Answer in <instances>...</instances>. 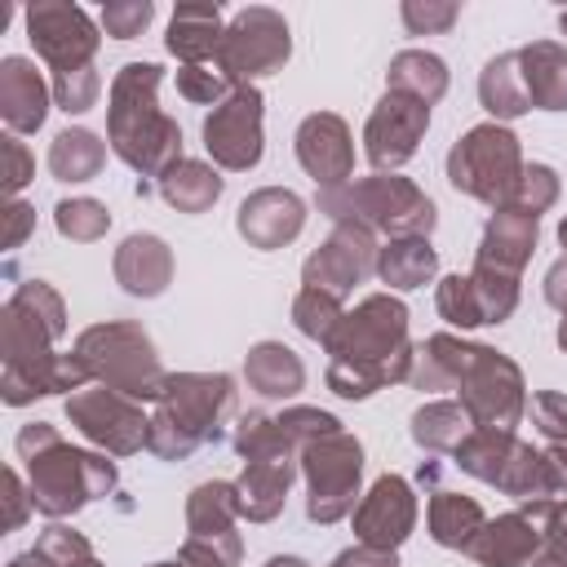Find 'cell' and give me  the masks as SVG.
<instances>
[{
  "instance_id": "cell-32",
  "label": "cell",
  "mask_w": 567,
  "mask_h": 567,
  "mask_svg": "<svg viewBox=\"0 0 567 567\" xmlns=\"http://www.w3.org/2000/svg\"><path fill=\"white\" fill-rule=\"evenodd\" d=\"M425 523H430V536L443 545V549H470L474 536L483 532L487 514L474 496H461V492H447L439 487L430 496V509H425Z\"/></svg>"
},
{
  "instance_id": "cell-12",
  "label": "cell",
  "mask_w": 567,
  "mask_h": 567,
  "mask_svg": "<svg viewBox=\"0 0 567 567\" xmlns=\"http://www.w3.org/2000/svg\"><path fill=\"white\" fill-rule=\"evenodd\" d=\"M292 58V31L284 22V13L266 9V4H248L239 9L217 44V66L235 80V84H252L261 75L284 71V62Z\"/></svg>"
},
{
  "instance_id": "cell-45",
  "label": "cell",
  "mask_w": 567,
  "mask_h": 567,
  "mask_svg": "<svg viewBox=\"0 0 567 567\" xmlns=\"http://www.w3.org/2000/svg\"><path fill=\"white\" fill-rule=\"evenodd\" d=\"M554 199H558V173L549 164H527L523 177H518V190H514V199L505 208H518V213L540 217Z\"/></svg>"
},
{
  "instance_id": "cell-41",
  "label": "cell",
  "mask_w": 567,
  "mask_h": 567,
  "mask_svg": "<svg viewBox=\"0 0 567 567\" xmlns=\"http://www.w3.org/2000/svg\"><path fill=\"white\" fill-rule=\"evenodd\" d=\"M341 301L332 297V292H319V288H301L297 297H292V323L310 337V341H323L328 346V337L337 332V323H341Z\"/></svg>"
},
{
  "instance_id": "cell-8",
  "label": "cell",
  "mask_w": 567,
  "mask_h": 567,
  "mask_svg": "<svg viewBox=\"0 0 567 567\" xmlns=\"http://www.w3.org/2000/svg\"><path fill=\"white\" fill-rule=\"evenodd\" d=\"M523 146L518 137L487 120V124H474L470 133H461L447 151V182L452 190L487 204V208H505L518 190V177H523Z\"/></svg>"
},
{
  "instance_id": "cell-50",
  "label": "cell",
  "mask_w": 567,
  "mask_h": 567,
  "mask_svg": "<svg viewBox=\"0 0 567 567\" xmlns=\"http://www.w3.org/2000/svg\"><path fill=\"white\" fill-rule=\"evenodd\" d=\"M0 159H4V168H0V177H4V195L13 199V195L35 177V155L18 142V133H4V137H0Z\"/></svg>"
},
{
  "instance_id": "cell-40",
  "label": "cell",
  "mask_w": 567,
  "mask_h": 567,
  "mask_svg": "<svg viewBox=\"0 0 567 567\" xmlns=\"http://www.w3.org/2000/svg\"><path fill=\"white\" fill-rule=\"evenodd\" d=\"M53 226L71 244H93V239H102L111 230V213H106V204H97L89 195H75V199H62L53 208Z\"/></svg>"
},
{
  "instance_id": "cell-60",
  "label": "cell",
  "mask_w": 567,
  "mask_h": 567,
  "mask_svg": "<svg viewBox=\"0 0 567 567\" xmlns=\"http://www.w3.org/2000/svg\"><path fill=\"white\" fill-rule=\"evenodd\" d=\"M558 27H563V35H567V9H563V18H558Z\"/></svg>"
},
{
  "instance_id": "cell-30",
  "label": "cell",
  "mask_w": 567,
  "mask_h": 567,
  "mask_svg": "<svg viewBox=\"0 0 567 567\" xmlns=\"http://www.w3.org/2000/svg\"><path fill=\"white\" fill-rule=\"evenodd\" d=\"M478 102L483 111L505 124V120H518L532 111V97H527V84H523V66H518V49H505L496 53L483 71H478Z\"/></svg>"
},
{
  "instance_id": "cell-53",
  "label": "cell",
  "mask_w": 567,
  "mask_h": 567,
  "mask_svg": "<svg viewBox=\"0 0 567 567\" xmlns=\"http://www.w3.org/2000/svg\"><path fill=\"white\" fill-rule=\"evenodd\" d=\"M332 567H399V554L394 549H372V545H350L332 558Z\"/></svg>"
},
{
  "instance_id": "cell-57",
  "label": "cell",
  "mask_w": 567,
  "mask_h": 567,
  "mask_svg": "<svg viewBox=\"0 0 567 567\" xmlns=\"http://www.w3.org/2000/svg\"><path fill=\"white\" fill-rule=\"evenodd\" d=\"M266 567H310V563L297 554H275V558H266Z\"/></svg>"
},
{
  "instance_id": "cell-52",
  "label": "cell",
  "mask_w": 567,
  "mask_h": 567,
  "mask_svg": "<svg viewBox=\"0 0 567 567\" xmlns=\"http://www.w3.org/2000/svg\"><path fill=\"white\" fill-rule=\"evenodd\" d=\"M27 509H35L31 487H22L18 470H4V532H18L27 523Z\"/></svg>"
},
{
  "instance_id": "cell-26",
  "label": "cell",
  "mask_w": 567,
  "mask_h": 567,
  "mask_svg": "<svg viewBox=\"0 0 567 567\" xmlns=\"http://www.w3.org/2000/svg\"><path fill=\"white\" fill-rule=\"evenodd\" d=\"M536 235H540V217L518 213V208H496L487 230H483V244H478L474 261L509 270V275H523V266L536 252Z\"/></svg>"
},
{
  "instance_id": "cell-18",
  "label": "cell",
  "mask_w": 567,
  "mask_h": 567,
  "mask_svg": "<svg viewBox=\"0 0 567 567\" xmlns=\"http://www.w3.org/2000/svg\"><path fill=\"white\" fill-rule=\"evenodd\" d=\"M425 128H430V106L408 97V93L385 89V97L372 106V115L363 124V155H368V164L377 173L408 164L416 155Z\"/></svg>"
},
{
  "instance_id": "cell-42",
  "label": "cell",
  "mask_w": 567,
  "mask_h": 567,
  "mask_svg": "<svg viewBox=\"0 0 567 567\" xmlns=\"http://www.w3.org/2000/svg\"><path fill=\"white\" fill-rule=\"evenodd\" d=\"M35 549L44 554L49 567H106V563L93 554V545H89L75 527H66V523L44 527L40 540H35Z\"/></svg>"
},
{
  "instance_id": "cell-20",
  "label": "cell",
  "mask_w": 567,
  "mask_h": 567,
  "mask_svg": "<svg viewBox=\"0 0 567 567\" xmlns=\"http://www.w3.org/2000/svg\"><path fill=\"white\" fill-rule=\"evenodd\" d=\"M297 159L319 182V190H337L354 177V142L341 115L315 111L297 124Z\"/></svg>"
},
{
  "instance_id": "cell-34",
  "label": "cell",
  "mask_w": 567,
  "mask_h": 567,
  "mask_svg": "<svg viewBox=\"0 0 567 567\" xmlns=\"http://www.w3.org/2000/svg\"><path fill=\"white\" fill-rule=\"evenodd\" d=\"M385 89L394 93H408L425 106H434L443 93H447V66L439 53H425V49H403L390 58V71H385Z\"/></svg>"
},
{
  "instance_id": "cell-61",
  "label": "cell",
  "mask_w": 567,
  "mask_h": 567,
  "mask_svg": "<svg viewBox=\"0 0 567 567\" xmlns=\"http://www.w3.org/2000/svg\"><path fill=\"white\" fill-rule=\"evenodd\" d=\"M151 567H182V563H151Z\"/></svg>"
},
{
  "instance_id": "cell-9",
  "label": "cell",
  "mask_w": 567,
  "mask_h": 567,
  "mask_svg": "<svg viewBox=\"0 0 567 567\" xmlns=\"http://www.w3.org/2000/svg\"><path fill=\"white\" fill-rule=\"evenodd\" d=\"M297 465L306 474V518L310 523H341L359 505V478H363V443L346 430H332L297 452Z\"/></svg>"
},
{
  "instance_id": "cell-49",
  "label": "cell",
  "mask_w": 567,
  "mask_h": 567,
  "mask_svg": "<svg viewBox=\"0 0 567 567\" xmlns=\"http://www.w3.org/2000/svg\"><path fill=\"white\" fill-rule=\"evenodd\" d=\"M399 13H403V27H408L412 35H434V31H447V27L461 18V4H452V0H447V4H434V0L421 4V0H408Z\"/></svg>"
},
{
  "instance_id": "cell-59",
  "label": "cell",
  "mask_w": 567,
  "mask_h": 567,
  "mask_svg": "<svg viewBox=\"0 0 567 567\" xmlns=\"http://www.w3.org/2000/svg\"><path fill=\"white\" fill-rule=\"evenodd\" d=\"M558 239H563V248H567V217L558 221Z\"/></svg>"
},
{
  "instance_id": "cell-16",
  "label": "cell",
  "mask_w": 567,
  "mask_h": 567,
  "mask_svg": "<svg viewBox=\"0 0 567 567\" xmlns=\"http://www.w3.org/2000/svg\"><path fill=\"white\" fill-rule=\"evenodd\" d=\"M261 89L239 84L226 102L204 115V151L226 173H248L261 164Z\"/></svg>"
},
{
  "instance_id": "cell-48",
  "label": "cell",
  "mask_w": 567,
  "mask_h": 567,
  "mask_svg": "<svg viewBox=\"0 0 567 567\" xmlns=\"http://www.w3.org/2000/svg\"><path fill=\"white\" fill-rule=\"evenodd\" d=\"M527 412H532V425L549 443H567V394L563 390H536Z\"/></svg>"
},
{
  "instance_id": "cell-5",
  "label": "cell",
  "mask_w": 567,
  "mask_h": 567,
  "mask_svg": "<svg viewBox=\"0 0 567 567\" xmlns=\"http://www.w3.org/2000/svg\"><path fill=\"white\" fill-rule=\"evenodd\" d=\"M235 412V377L226 372H168L151 412L146 452L159 461H186L195 447L217 443Z\"/></svg>"
},
{
  "instance_id": "cell-46",
  "label": "cell",
  "mask_w": 567,
  "mask_h": 567,
  "mask_svg": "<svg viewBox=\"0 0 567 567\" xmlns=\"http://www.w3.org/2000/svg\"><path fill=\"white\" fill-rule=\"evenodd\" d=\"M151 18H155V4H151V0H111V4L102 9V27H106V35H115V40L142 35V31L151 27Z\"/></svg>"
},
{
  "instance_id": "cell-17",
  "label": "cell",
  "mask_w": 567,
  "mask_h": 567,
  "mask_svg": "<svg viewBox=\"0 0 567 567\" xmlns=\"http://www.w3.org/2000/svg\"><path fill=\"white\" fill-rule=\"evenodd\" d=\"M368 275H377V239H372V230L359 226V221H332V235L301 266V288H319V292H332L341 301Z\"/></svg>"
},
{
  "instance_id": "cell-4",
  "label": "cell",
  "mask_w": 567,
  "mask_h": 567,
  "mask_svg": "<svg viewBox=\"0 0 567 567\" xmlns=\"http://www.w3.org/2000/svg\"><path fill=\"white\" fill-rule=\"evenodd\" d=\"M18 461L27 465V483H31V505L49 518H66L75 509H84L97 496H111L120 483L115 461L71 447L58 425L49 421H31L18 430L13 439Z\"/></svg>"
},
{
  "instance_id": "cell-54",
  "label": "cell",
  "mask_w": 567,
  "mask_h": 567,
  "mask_svg": "<svg viewBox=\"0 0 567 567\" xmlns=\"http://www.w3.org/2000/svg\"><path fill=\"white\" fill-rule=\"evenodd\" d=\"M31 226H35V208L31 204H22V199H9V208H4V248H18L27 235H31Z\"/></svg>"
},
{
  "instance_id": "cell-58",
  "label": "cell",
  "mask_w": 567,
  "mask_h": 567,
  "mask_svg": "<svg viewBox=\"0 0 567 567\" xmlns=\"http://www.w3.org/2000/svg\"><path fill=\"white\" fill-rule=\"evenodd\" d=\"M558 346H563V350H567V315H563V319H558Z\"/></svg>"
},
{
  "instance_id": "cell-15",
  "label": "cell",
  "mask_w": 567,
  "mask_h": 567,
  "mask_svg": "<svg viewBox=\"0 0 567 567\" xmlns=\"http://www.w3.org/2000/svg\"><path fill=\"white\" fill-rule=\"evenodd\" d=\"M27 35L35 44V53L49 62L53 80L58 75H75L93 66V53L102 44L93 18L80 4H62V0H40L27 4Z\"/></svg>"
},
{
  "instance_id": "cell-38",
  "label": "cell",
  "mask_w": 567,
  "mask_h": 567,
  "mask_svg": "<svg viewBox=\"0 0 567 567\" xmlns=\"http://www.w3.org/2000/svg\"><path fill=\"white\" fill-rule=\"evenodd\" d=\"M523 514L540 527V549L527 567H567V496L563 501H523Z\"/></svg>"
},
{
  "instance_id": "cell-14",
  "label": "cell",
  "mask_w": 567,
  "mask_h": 567,
  "mask_svg": "<svg viewBox=\"0 0 567 567\" xmlns=\"http://www.w3.org/2000/svg\"><path fill=\"white\" fill-rule=\"evenodd\" d=\"M66 421L89 439L97 443L102 452L111 456H133L146 447L151 439V416L137 408V399L120 394V390H106V385H84L66 399Z\"/></svg>"
},
{
  "instance_id": "cell-31",
  "label": "cell",
  "mask_w": 567,
  "mask_h": 567,
  "mask_svg": "<svg viewBox=\"0 0 567 567\" xmlns=\"http://www.w3.org/2000/svg\"><path fill=\"white\" fill-rule=\"evenodd\" d=\"M439 275V252L430 239L408 235V239H390L377 248V279L408 292V288H425Z\"/></svg>"
},
{
  "instance_id": "cell-25",
  "label": "cell",
  "mask_w": 567,
  "mask_h": 567,
  "mask_svg": "<svg viewBox=\"0 0 567 567\" xmlns=\"http://www.w3.org/2000/svg\"><path fill=\"white\" fill-rule=\"evenodd\" d=\"M536 549H540V527L523 509H509L501 518H487L465 554L478 567H527L536 558Z\"/></svg>"
},
{
  "instance_id": "cell-47",
  "label": "cell",
  "mask_w": 567,
  "mask_h": 567,
  "mask_svg": "<svg viewBox=\"0 0 567 567\" xmlns=\"http://www.w3.org/2000/svg\"><path fill=\"white\" fill-rule=\"evenodd\" d=\"M279 425L288 430V439L297 443V452H301L306 443H315V439L341 430V421H337L332 412H323V408H284V412H279Z\"/></svg>"
},
{
  "instance_id": "cell-36",
  "label": "cell",
  "mask_w": 567,
  "mask_h": 567,
  "mask_svg": "<svg viewBox=\"0 0 567 567\" xmlns=\"http://www.w3.org/2000/svg\"><path fill=\"white\" fill-rule=\"evenodd\" d=\"M106 164V142L93 128H62L49 146V173L58 182H89Z\"/></svg>"
},
{
  "instance_id": "cell-29",
  "label": "cell",
  "mask_w": 567,
  "mask_h": 567,
  "mask_svg": "<svg viewBox=\"0 0 567 567\" xmlns=\"http://www.w3.org/2000/svg\"><path fill=\"white\" fill-rule=\"evenodd\" d=\"M244 381L261 399H292L306 385V363L284 341H257L244 354Z\"/></svg>"
},
{
  "instance_id": "cell-22",
  "label": "cell",
  "mask_w": 567,
  "mask_h": 567,
  "mask_svg": "<svg viewBox=\"0 0 567 567\" xmlns=\"http://www.w3.org/2000/svg\"><path fill=\"white\" fill-rule=\"evenodd\" d=\"M297 456H261V461H244V474L230 483L235 487V514L248 523H270L284 501L288 487L297 478Z\"/></svg>"
},
{
  "instance_id": "cell-3",
  "label": "cell",
  "mask_w": 567,
  "mask_h": 567,
  "mask_svg": "<svg viewBox=\"0 0 567 567\" xmlns=\"http://www.w3.org/2000/svg\"><path fill=\"white\" fill-rule=\"evenodd\" d=\"M159 62H124L106 93V142L142 177H164L182 155V128L159 111Z\"/></svg>"
},
{
  "instance_id": "cell-10",
  "label": "cell",
  "mask_w": 567,
  "mask_h": 567,
  "mask_svg": "<svg viewBox=\"0 0 567 567\" xmlns=\"http://www.w3.org/2000/svg\"><path fill=\"white\" fill-rule=\"evenodd\" d=\"M456 470L474 474L478 483L514 496V501H545L540 447L523 443L514 430H470L465 443L452 452Z\"/></svg>"
},
{
  "instance_id": "cell-35",
  "label": "cell",
  "mask_w": 567,
  "mask_h": 567,
  "mask_svg": "<svg viewBox=\"0 0 567 567\" xmlns=\"http://www.w3.org/2000/svg\"><path fill=\"white\" fill-rule=\"evenodd\" d=\"M470 430H474V421L456 399H430L412 412V439L425 452H456Z\"/></svg>"
},
{
  "instance_id": "cell-51",
  "label": "cell",
  "mask_w": 567,
  "mask_h": 567,
  "mask_svg": "<svg viewBox=\"0 0 567 567\" xmlns=\"http://www.w3.org/2000/svg\"><path fill=\"white\" fill-rule=\"evenodd\" d=\"M540 474H545V501L567 496V443L540 447Z\"/></svg>"
},
{
  "instance_id": "cell-55",
  "label": "cell",
  "mask_w": 567,
  "mask_h": 567,
  "mask_svg": "<svg viewBox=\"0 0 567 567\" xmlns=\"http://www.w3.org/2000/svg\"><path fill=\"white\" fill-rule=\"evenodd\" d=\"M545 301L567 315V252L545 270Z\"/></svg>"
},
{
  "instance_id": "cell-2",
  "label": "cell",
  "mask_w": 567,
  "mask_h": 567,
  "mask_svg": "<svg viewBox=\"0 0 567 567\" xmlns=\"http://www.w3.org/2000/svg\"><path fill=\"white\" fill-rule=\"evenodd\" d=\"M412 341H408V306L390 292L363 297L341 315L328 337V385L341 399H368L381 385L412 377Z\"/></svg>"
},
{
  "instance_id": "cell-13",
  "label": "cell",
  "mask_w": 567,
  "mask_h": 567,
  "mask_svg": "<svg viewBox=\"0 0 567 567\" xmlns=\"http://www.w3.org/2000/svg\"><path fill=\"white\" fill-rule=\"evenodd\" d=\"M235 487L213 478L186 496V540L177 549L182 567H239L244 540L235 532Z\"/></svg>"
},
{
  "instance_id": "cell-6",
  "label": "cell",
  "mask_w": 567,
  "mask_h": 567,
  "mask_svg": "<svg viewBox=\"0 0 567 567\" xmlns=\"http://www.w3.org/2000/svg\"><path fill=\"white\" fill-rule=\"evenodd\" d=\"M315 208L332 221H359L372 235L381 230L390 239H408V235L430 239V230L439 221L434 199L399 173H372V177H354L337 190H319Z\"/></svg>"
},
{
  "instance_id": "cell-28",
  "label": "cell",
  "mask_w": 567,
  "mask_h": 567,
  "mask_svg": "<svg viewBox=\"0 0 567 567\" xmlns=\"http://www.w3.org/2000/svg\"><path fill=\"white\" fill-rule=\"evenodd\" d=\"M523 84L536 111H567V49L554 40H532L518 49Z\"/></svg>"
},
{
  "instance_id": "cell-11",
  "label": "cell",
  "mask_w": 567,
  "mask_h": 567,
  "mask_svg": "<svg viewBox=\"0 0 567 567\" xmlns=\"http://www.w3.org/2000/svg\"><path fill=\"white\" fill-rule=\"evenodd\" d=\"M456 394L474 430H514L527 412V385H523L518 363L492 346H470Z\"/></svg>"
},
{
  "instance_id": "cell-21",
  "label": "cell",
  "mask_w": 567,
  "mask_h": 567,
  "mask_svg": "<svg viewBox=\"0 0 567 567\" xmlns=\"http://www.w3.org/2000/svg\"><path fill=\"white\" fill-rule=\"evenodd\" d=\"M235 230L261 248V252H275L284 244H292L301 230H306V199L284 190V186H261L252 190L239 213H235Z\"/></svg>"
},
{
  "instance_id": "cell-56",
  "label": "cell",
  "mask_w": 567,
  "mask_h": 567,
  "mask_svg": "<svg viewBox=\"0 0 567 567\" xmlns=\"http://www.w3.org/2000/svg\"><path fill=\"white\" fill-rule=\"evenodd\" d=\"M9 567H49V563H44V554H40V549H27V554L9 558Z\"/></svg>"
},
{
  "instance_id": "cell-27",
  "label": "cell",
  "mask_w": 567,
  "mask_h": 567,
  "mask_svg": "<svg viewBox=\"0 0 567 567\" xmlns=\"http://www.w3.org/2000/svg\"><path fill=\"white\" fill-rule=\"evenodd\" d=\"M221 9L208 4V0H190V4H177L173 9V22H168V53L182 58V66H195V62H213L217 58V44H221Z\"/></svg>"
},
{
  "instance_id": "cell-39",
  "label": "cell",
  "mask_w": 567,
  "mask_h": 567,
  "mask_svg": "<svg viewBox=\"0 0 567 567\" xmlns=\"http://www.w3.org/2000/svg\"><path fill=\"white\" fill-rule=\"evenodd\" d=\"M470 284H474V297H478V310H483V323H505L518 306V275L509 270H496V266H483L474 261L470 270Z\"/></svg>"
},
{
  "instance_id": "cell-23",
  "label": "cell",
  "mask_w": 567,
  "mask_h": 567,
  "mask_svg": "<svg viewBox=\"0 0 567 567\" xmlns=\"http://www.w3.org/2000/svg\"><path fill=\"white\" fill-rule=\"evenodd\" d=\"M49 97H53V84L40 80L35 62L9 53L0 62V115L9 124V133H35L49 115Z\"/></svg>"
},
{
  "instance_id": "cell-1",
  "label": "cell",
  "mask_w": 567,
  "mask_h": 567,
  "mask_svg": "<svg viewBox=\"0 0 567 567\" xmlns=\"http://www.w3.org/2000/svg\"><path fill=\"white\" fill-rule=\"evenodd\" d=\"M66 332V306L53 284L27 279L9 292L0 310V354H4V403L22 408L44 394L84 390L89 372L75 354H58L53 341Z\"/></svg>"
},
{
  "instance_id": "cell-7",
  "label": "cell",
  "mask_w": 567,
  "mask_h": 567,
  "mask_svg": "<svg viewBox=\"0 0 567 567\" xmlns=\"http://www.w3.org/2000/svg\"><path fill=\"white\" fill-rule=\"evenodd\" d=\"M89 381H102L106 390H120L128 399H146L155 403L159 390H164V368H159V354L151 346V337L137 328V323H124V319H106V323H93L75 337V350H71Z\"/></svg>"
},
{
  "instance_id": "cell-44",
  "label": "cell",
  "mask_w": 567,
  "mask_h": 567,
  "mask_svg": "<svg viewBox=\"0 0 567 567\" xmlns=\"http://www.w3.org/2000/svg\"><path fill=\"white\" fill-rule=\"evenodd\" d=\"M434 306H439V315L452 328H478L483 323V310H478V297H474L470 275H443L439 279V292H434Z\"/></svg>"
},
{
  "instance_id": "cell-33",
  "label": "cell",
  "mask_w": 567,
  "mask_h": 567,
  "mask_svg": "<svg viewBox=\"0 0 567 567\" xmlns=\"http://www.w3.org/2000/svg\"><path fill=\"white\" fill-rule=\"evenodd\" d=\"M221 186H226V177L204 159H177L159 177V195L177 213H208L221 199Z\"/></svg>"
},
{
  "instance_id": "cell-43",
  "label": "cell",
  "mask_w": 567,
  "mask_h": 567,
  "mask_svg": "<svg viewBox=\"0 0 567 567\" xmlns=\"http://www.w3.org/2000/svg\"><path fill=\"white\" fill-rule=\"evenodd\" d=\"M239 84L217 66V62H195V66H182L177 71V93L186 102H199V106H217L235 93Z\"/></svg>"
},
{
  "instance_id": "cell-19",
  "label": "cell",
  "mask_w": 567,
  "mask_h": 567,
  "mask_svg": "<svg viewBox=\"0 0 567 567\" xmlns=\"http://www.w3.org/2000/svg\"><path fill=\"white\" fill-rule=\"evenodd\" d=\"M416 527V496L403 474H381L354 505V540L372 549H399Z\"/></svg>"
},
{
  "instance_id": "cell-24",
  "label": "cell",
  "mask_w": 567,
  "mask_h": 567,
  "mask_svg": "<svg viewBox=\"0 0 567 567\" xmlns=\"http://www.w3.org/2000/svg\"><path fill=\"white\" fill-rule=\"evenodd\" d=\"M115 284L128 297H159L173 284V248L151 230L128 235L115 248Z\"/></svg>"
},
{
  "instance_id": "cell-37",
  "label": "cell",
  "mask_w": 567,
  "mask_h": 567,
  "mask_svg": "<svg viewBox=\"0 0 567 567\" xmlns=\"http://www.w3.org/2000/svg\"><path fill=\"white\" fill-rule=\"evenodd\" d=\"M235 452L244 461H261V456H297V443L288 439V430L279 425V416L270 412H248L235 425Z\"/></svg>"
}]
</instances>
